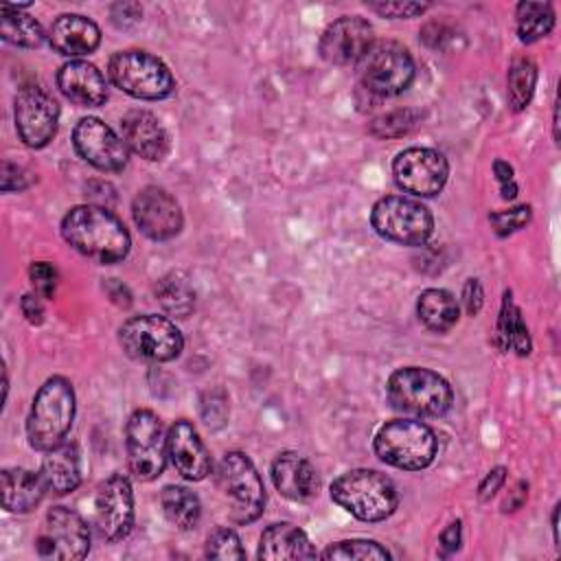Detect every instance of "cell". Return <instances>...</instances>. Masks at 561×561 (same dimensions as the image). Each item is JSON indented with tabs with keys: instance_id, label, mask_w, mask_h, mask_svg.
I'll return each mask as SVG.
<instances>
[{
	"instance_id": "obj_9",
	"label": "cell",
	"mask_w": 561,
	"mask_h": 561,
	"mask_svg": "<svg viewBox=\"0 0 561 561\" xmlns=\"http://www.w3.org/2000/svg\"><path fill=\"white\" fill-rule=\"evenodd\" d=\"M123 351L138 362H171L182 353L184 337L164 316H134L118 329Z\"/></svg>"
},
{
	"instance_id": "obj_35",
	"label": "cell",
	"mask_w": 561,
	"mask_h": 561,
	"mask_svg": "<svg viewBox=\"0 0 561 561\" xmlns=\"http://www.w3.org/2000/svg\"><path fill=\"white\" fill-rule=\"evenodd\" d=\"M421 121V112L416 110H394L370 123V134L377 138H401L410 134Z\"/></svg>"
},
{
	"instance_id": "obj_38",
	"label": "cell",
	"mask_w": 561,
	"mask_h": 561,
	"mask_svg": "<svg viewBox=\"0 0 561 561\" xmlns=\"http://www.w3.org/2000/svg\"><path fill=\"white\" fill-rule=\"evenodd\" d=\"M28 276H31V283H33V289L37 296L53 298V294L57 289V280H59L57 267L53 263H48V261L33 263L28 270Z\"/></svg>"
},
{
	"instance_id": "obj_6",
	"label": "cell",
	"mask_w": 561,
	"mask_h": 561,
	"mask_svg": "<svg viewBox=\"0 0 561 561\" xmlns=\"http://www.w3.org/2000/svg\"><path fill=\"white\" fill-rule=\"evenodd\" d=\"M375 454L397 469L419 471L432 465L436 456V436L421 421H390L375 436Z\"/></svg>"
},
{
	"instance_id": "obj_34",
	"label": "cell",
	"mask_w": 561,
	"mask_h": 561,
	"mask_svg": "<svg viewBox=\"0 0 561 561\" xmlns=\"http://www.w3.org/2000/svg\"><path fill=\"white\" fill-rule=\"evenodd\" d=\"M322 559H340V561H381L390 559V552L370 539H346L329 546L322 552Z\"/></svg>"
},
{
	"instance_id": "obj_8",
	"label": "cell",
	"mask_w": 561,
	"mask_h": 561,
	"mask_svg": "<svg viewBox=\"0 0 561 561\" xmlns=\"http://www.w3.org/2000/svg\"><path fill=\"white\" fill-rule=\"evenodd\" d=\"M217 484L230 504L237 524L254 522L265 506V489L252 460L241 451H228L217 467Z\"/></svg>"
},
{
	"instance_id": "obj_12",
	"label": "cell",
	"mask_w": 561,
	"mask_h": 561,
	"mask_svg": "<svg viewBox=\"0 0 561 561\" xmlns=\"http://www.w3.org/2000/svg\"><path fill=\"white\" fill-rule=\"evenodd\" d=\"M39 557L83 559L90 550V530L83 517L66 506H53L35 539Z\"/></svg>"
},
{
	"instance_id": "obj_18",
	"label": "cell",
	"mask_w": 561,
	"mask_h": 561,
	"mask_svg": "<svg viewBox=\"0 0 561 561\" xmlns=\"http://www.w3.org/2000/svg\"><path fill=\"white\" fill-rule=\"evenodd\" d=\"M373 44V26L359 15H342L320 37V55L335 66L357 64Z\"/></svg>"
},
{
	"instance_id": "obj_20",
	"label": "cell",
	"mask_w": 561,
	"mask_h": 561,
	"mask_svg": "<svg viewBox=\"0 0 561 561\" xmlns=\"http://www.w3.org/2000/svg\"><path fill=\"white\" fill-rule=\"evenodd\" d=\"M121 134L136 156L145 160H162L169 151V134L162 123L147 110H131L121 118Z\"/></svg>"
},
{
	"instance_id": "obj_24",
	"label": "cell",
	"mask_w": 561,
	"mask_h": 561,
	"mask_svg": "<svg viewBox=\"0 0 561 561\" xmlns=\"http://www.w3.org/2000/svg\"><path fill=\"white\" fill-rule=\"evenodd\" d=\"M39 476L46 484V491L55 495H66L75 491L81 482V458L77 443H59L53 449L44 451Z\"/></svg>"
},
{
	"instance_id": "obj_19",
	"label": "cell",
	"mask_w": 561,
	"mask_h": 561,
	"mask_svg": "<svg viewBox=\"0 0 561 561\" xmlns=\"http://www.w3.org/2000/svg\"><path fill=\"white\" fill-rule=\"evenodd\" d=\"M167 454L175 471L186 480H204L210 471V456L197 434V430L180 419L167 432Z\"/></svg>"
},
{
	"instance_id": "obj_33",
	"label": "cell",
	"mask_w": 561,
	"mask_h": 561,
	"mask_svg": "<svg viewBox=\"0 0 561 561\" xmlns=\"http://www.w3.org/2000/svg\"><path fill=\"white\" fill-rule=\"evenodd\" d=\"M508 105L513 112H522L528 107L535 83H537V66L533 59L522 57L515 59L508 68Z\"/></svg>"
},
{
	"instance_id": "obj_30",
	"label": "cell",
	"mask_w": 561,
	"mask_h": 561,
	"mask_svg": "<svg viewBox=\"0 0 561 561\" xmlns=\"http://www.w3.org/2000/svg\"><path fill=\"white\" fill-rule=\"evenodd\" d=\"M497 344L502 351L513 348L517 355L530 353V335L517 305L511 298V291H504V302L497 320Z\"/></svg>"
},
{
	"instance_id": "obj_2",
	"label": "cell",
	"mask_w": 561,
	"mask_h": 561,
	"mask_svg": "<svg viewBox=\"0 0 561 561\" xmlns=\"http://www.w3.org/2000/svg\"><path fill=\"white\" fill-rule=\"evenodd\" d=\"M75 419V390L64 377H50L37 390L28 421L26 434L28 443L37 451H48L64 443Z\"/></svg>"
},
{
	"instance_id": "obj_1",
	"label": "cell",
	"mask_w": 561,
	"mask_h": 561,
	"mask_svg": "<svg viewBox=\"0 0 561 561\" xmlns=\"http://www.w3.org/2000/svg\"><path fill=\"white\" fill-rule=\"evenodd\" d=\"M61 234L79 254L105 265L123 261L131 245L123 221L112 210L94 204L70 208L61 221Z\"/></svg>"
},
{
	"instance_id": "obj_11",
	"label": "cell",
	"mask_w": 561,
	"mask_h": 561,
	"mask_svg": "<svg viewBox=\"0 0 561 561\" xmlns=\"http://www.w3.org/2000/svg\"><path fill=\"white\" fill-rule=\"evenodd\" d=\"M370 224L377 234L403 245H421L434 228V217L416 199L388 195L381 197L370 213Z\"/></svg>"
},
{
	"instance_id": "obj_45",
	"label": "cell",
	"mask_w": 561,
	"mask_h": 561,
	"mask_svg": "<svg viewBox=\"0 0 561 561\" xmlns=\"http://www.w3.org/2000/svg\"><path fill=\"white\" fill-rule=\"evenodd\" d=\"M440 550H443V557H447V554H451V552H456L458 550V546H460V522H454V524H449L443 533H440Z\"/></svg>"
},
{
	"instance_id": "obj_15",
	"label": "cell",
	"mask_w": 561,
	"mask_h": 561,
	"mask_svg": "<svg viewBox=\"0 0 561 561\" xmlns=\"http://www.w3.org/2000/svg\"><path fill=\"white\" fill-rule=\"evenodd\" d=\"M134 524V493L123 473L110 476L96 491L94 526L105 541H121Z\"/></svg>"
},
{
	"instance_id": "obj_10",
	"label": "cell",
	"mask_w": 561,
	"mask_h": 561,
	"mask_svg": "<svg viewBox=\"0 0 561 561\" xmlns=\"http://www.w3.org/2000/svg\"><path fill=\"white\" fill-rule=\"evenodd\" d=\"M127 465L134 478L156 480L167 465V434L162 421L151 410H136L125 427Z\"/></svg>"
},
{
	"instance_id": "obj_26",
	"label": "cell",
	"mask_w": 561,
	"mask_h": 561,
	"mask_svg": "<svg viewBox=\"0 0 561 561\" xmlns=\"http://www.w3.org/2000/svg\"><path fill=\"white\" fill-rule=\"evenodd\" d=\"M46 484L39 473L28 469H4L2 471V506L11 513H28L44 497Z\"/></svg>"
},
{
	"instance_id": "obj_39",
	"label": "cell",
	"mask_w": 561,
	"mask_h": 561,
	"mask_svg": "<svg viewBox=\"0 0 561 561\" xmlns=\"http://www.w3.org/2000/svg\"><path fill=\"white\" fill-rule=\"evenodd\" d=\"M368 7L386 18H414L427 9L421 2H370Z\"/></svg>"
},
{
	"instance_id": "obj_13",
	"label": "cell",
	"mask_w": 561,
	"mask_h": 561,
	"mask_svg": "<svg viewBox=\"0 0 561 561\" xmlns=\"http://www.w3.org/2000/svg\"><path fill=\"white\" fill-rule=\"evenodd\" d=\"M392 175L399 188L419 197L440 193L447 182L449 164L443 153L427 147L403 149L392 162Z\"/></svg>"
},
{
	"instance_id": "obj_36",
	"label": "cell",
	"mask_w": 561,
	"mask_h": 561,
	"mask_svg": "<svg viewBox=\"0 0 561 561\" xmlns=\"http://www.w3.org/2000/svg\"><path fill=\"white\" fill-rule=\"evenodd\" d=\"M206 557L210 559H243L245 550L234 530L230 528H215L206 539Z\"/></svg>"
},
{
	"instance_id": "obj_5",
	"label": "cell",
	"mask_w": 561,
	"mask_h": 561,
	"mask_svg": "<svg viewBox=\"0 0 561 561\" xmlns=\"http://www.w3.org/2000/svg\"><path fill=\"white\" fill-rule=\"evenodd\" d=\"M107 75L116 88L136 99H164L173 92L175 81L162 59L145 50H118L110 57Z\"/></svg>"
},
{
	"instance_id": "obj_4",
	"label": "cell",
	"mask_w": 561,
	"mask_h": 561,
	"mask_svg": "<svg viewBox=\"0 0 561 561\" xmlns=\"http://www.w3.org/2000/svg\"><path fill=\"white\" fill-rule=\"evenodd\" d=\"M331 497L362 522H381L397 508V489L390 478L373 469H353L331 484Z\"/></svg>"
},
{
	"instance_id": "obj_44",
	"label": "cell",
	"mask_w": 561,
	"mask_h": 561,
	"mask_svg": "<svg viewBox=\"0 0 561 561\" xmlns=\"http://www.w3.org/2000/svg\"><path fill=\"white\" fill-rule=\"evenodd\" d=\"M20 307H22V313L26 316V320L31 324H39L42 322L44 309H42V302H39L37 294H24L22 300H20Z\"/></svg>"
},
{
	"instance_id": "obj_31",
	"label": "cell",
	"mask_w": 561,
	"mask_h": 561,
	"mask_svg": "<svg viewBox=\"0 0 561 561\" xmlns=\"http://www.w3.org/2000/svg\"><path fill=\"white\" fill-rule=\"evenodd\" d=\"M156 298L162 305V309L175 318H186L195 307L193 285L180 272H171L158 280Z\"/></svg>"
},
{
	"instance_id": "obj_40",
	"label": "cell",
	"mask_w": 561,
	"mask_h": 561,
	"mask_svg": "<svg viewBox=\"0 0 561 561\" xmlns=\"http://www.w3.org/2000/svg\"><path fill=\"white\" fill-rule=\"evenodd\" d=\"M112 13V22L118 26V28H127L129 24H136L142 15V9L140 4L136 2H118L110 9Z\"/></svg>"
},
{
	"instance_id": "obj_23",
	"label": "cell",
	"mask_w": 561,
	"mask_h": 561,
	"mask_svg": "<svg viewBox=\"0 0 561 561\" xmlns=\"http://www.w3.org/2000/svg\"><path fill=\"white\" fill-rule=\"evenodd\" d=\"M50 46L66 57H79L92 53L101 42L99 26L79 13L59 15L48 28Z\"/></svg>"
},
{
	"instance_id": "obj_27",
	"label": "cell",
	"mask_w": 561,
	"mask_h": 561,
	"mask_svg": "<svg viewBox=\"0 0 561 561\" xmlns=\"http://www.w3.org/2000/svg\"><path fill=\"white\" fill-rule=\"evenodd\" d=\"M419 320L434 333H445L458 322V302L447 289H425L416 302Z\"/></svg>"
},
{
	"instance_id": "obj_47",
	"label": "cell",
	"mask_w": 561,
	"mask_h": 561,
	"mask_svg": "<svg viewBox=\"0 0 561 561\" xmlns=\"http://www.w3.org/2000/svg\"><path fill=\"white\" fill-rule=\"evenodd\" d=\"M500 188H502V197H504V199H513V197L517 195V186H515V182L500 184Z\"/></svg>"
},
{
	"instance_id": "obj_16",
	"label": "cell",
	"mask_w": 561,
	"mask_h": 561,
	"mask_svg": "<svg viewBox=\"0 0 561 561\" xmlns=\"http://www.w3.org/2000/svg\"><path fill=\"white\" fill-rule=\"evenodd\" d=\"M131 215L140 232L153 241H167L182 230L180 204L160 186H145L134 197Z\"/></svg>"
},
{
	"instance_id": "obj_46",
	"label": "cell",
	"mask_w": 561,
	"mask_h": 561,
	"mask_svg": "<svg viewBox=\"0 0 561 561\" xmlns=\"http://www.w3.org/2000/svg\"><path fill=\"white\" fill-rule=\"evenodd\" d=\"M493 171H495V178L500 184H506V182H513V167L504 160H495L493 164Z\"/></svg>"
},
{
	"instance_id": "obj_21",
	"label": "cell",
	"mask_w": 561,
	"mask_h": 561,
	"mask_svg": "<svg viewBox=\"0 0 561 561\" xmlns=\"http://www.w3.org/2000/svg\"><path fill=\"white\" fill-rule=\"evenodd\" d=\"M57 85L77 105L96 107L107 99V83L101 70L88 61H68L57 72Z\"/></svg>"
},
{
	"instance_id": "obj_43",
	"label": "cell",
	"mask_w": 561,
	"mask_h": 561,
	"mask_svg": "<svg viewBox=\"0 0 561 561\" xmlns=\"http://www.w3.org/2000/svg\"><path fill=\"white\" fill-rule=\"evenodd\" d=\"M504 480H506V469H504V467H495V469H491V471L484 476V480L480 482V486H478V495H480V500H489V497H493V495L500 491V486L504 484Z\"/></svg>"
},
{
	"instance_id": "obj_14",
	"label": "cell",
	"mask_w": 561,
	"mask_h": 561,
	"mask_svg": "<svg viewBox=\"0 0 561 561\" xmlns=\"http://www.w3.org/2000/svg\"><path fill=\"white\" fill-rule=\"evenodd\" d=\"M59 121V105L42 85H24L15 96V127L24 145L46 147Z\"/></svg>"
},
{
	"instance_id": "obj_7",
	"label": "cell",
	"mask_w": 561,
	"mask_h": 561,
	"mask_svg": "<svg viewBox=\"0 0 561 561\" xmlns=\"http://www.w3.org/2000/svg\"><path fill=\"white\" fill-rule=\"evenodd\" d=\"M362 85L377 96H394L414 79V61L408 48L392 39L373 42L357 61Z\"/></svg>"
},
{
	"instance_id": "obj_37",
	"label": "cell",
	"mask_w": 561,
	"mask_h": 561,
	"mask_svg": "<svg viewBox=\"0 0 561 561\" xmlns=\"http://www.w3.org/2000/svg\"><path fill=\"white\" fill-rule=\"evenodd\" d=\"M528 219H530V206H515V208L489 215V221L493 224V228L500 237L524 228L528 224Z\"/></svg>"
},
{
	"instance_id": "obj_3",
	"label": "cell",
	"mask_w": 561,
	"mask_h": 561,
	"mask_svg": "<svg viewBox=\"0 0 561 561\" xmlns=\"http://www.w3.org/2000/svg\"><path fill=\"white\" fill-rule=\"evenodd\" d=\"M386 392L392 408L410 416H440L454 401L447 379L419 366L394 370L388 379Z\"/></svg>"
},
{
	"instance_id": "obj_32",
	"label": "cell",
	"mask_w": 561,
	"mask_h": 561,
	"mask_svg": "<svg viewBox=\"0 0 561 561\" xmlns=\"http://www.w3.org/2000/svg\"><path fill=\"white\" fill-rule=\"evenodd\" d=\"M554 26V11L548 2H519L517 4V35L524 44L546 37Z\"/></svg>"
},
{
	"instance_id": "obj_28",
	"label": "cell",
	"mask_w": 561,
	"mask_h": 561,
	"mask_svg": "<svg viewBox=\"0 0 561 561\" xmlns=\"http://www.w3.org/2000/svg\"><path fill=\"white\" fill-rule=\"evenodd\" d=\"M26 4H2L0 9V35L4 42L24 46V48H37L44 42V31L39 22L24 13Z\"/></svg>"
},
{
	"instance_id": "obj_41",
	"label": "cell",
	"mask_w": 561,
	"mask_h": 561,
	"mask_svg": "<svg viewBox=\"0 0 561 561\" xmlns=\"http://www.w3.org/2000/svg\"><path fill=\"white\" fill-rule=\"evenodd\" d=\"M0 186L4 193H11V191H22L26 186V175H24V169L4 160L2 162V175H0Z\"/></svg>"
},
{
	"instance_id": "obj_17",
	"label": "cell",
	"mask_w": 561,
	"mask_h": 561,
	"mask_svg": "<svg viewBox=\"0 0 561 561\" xmlns=\"http://www.w3.org/2000/svg\"><path fill=\"white\" fill-rule=\"evenodd\" d=\"M77 153L101 171H121L127 164V145L103 121L81 118L72 131Z\"/></svg>"
},
{
	"instance_id": "obj_42",
	"label": "cell",
	"mask_w": 561,
	"mask_h": 561,
	"mask_svg": "<svg viewBox=\"0 0 561 561\" xmlns=\"http://www.w3.org/2000/svg\"><path fill=\"white\" fill-rule=\"evenodd\" d=\"M482 302H484V291H482V285L478 278H469L465 283V289H462V305H465V311L469 316H476L480 309H482Z\"/></svg>"
},
{
	"instance_id": "obj_29",
	"label": "cell",
	"mask_w": 561,
	"mask_h": 561,
	"mask_svg": "<svg viewBox=\"0 0 561 561\" xmlns=\"http://www.w3.org/2000/svg\"><path fill=\"white\" fill-rule=\"evenodd\" d=\"M162 511H164V517L180 530H193L197 524H199V517H202V504H199V497L188 491L186 486H167L162 491Z\"/></svg>"
},
{
	"instance_id": "obj_25",
	"label": "cell",
	"mask_w": 561,
	"mask_h": 561,
	"mask_svg": "<svg viewBox=\"0 0 561 561\" xmlns=\"http://www.w3.org/2000/svg\"><path fill=\"white\" fill-rule=\"evenodd\" d=\"M318 557L309 537L294 524L280 522L263 530L259 541V559L285 561V559H313Z\"/></svg>"
},
{
	"instance_id": "obj_22",
	"label": "cell",
	"mask_w": 561,
	"mask_h": 561,
	"mask_svg": "<svg viewBox=\"0 0 561 561\" xmlns=\"http://www.w3.org/2000/svg\"><path fill=\"white\" fill-rule=\"evenodd\" d=\"M272 482L291 502H307L318 493V476L311 462L296 451L276 456L272 462Z\"/></svg>"
}]
</instances>
